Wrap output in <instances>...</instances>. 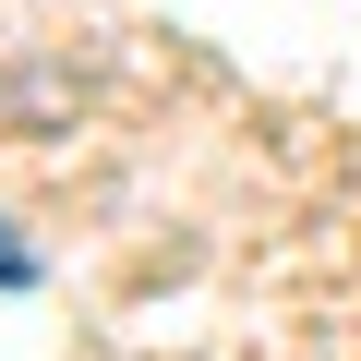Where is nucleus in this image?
<instances>
[{
	"label": "nucleus",
	"instance_id": "obj_1",
	"mask_svg": "<svg viewBox=\"0 0 361 361\" xmlns=\"http://www.w3.org/2000/svg\"><path fill=\"white\" fill-rule=\"evenodd\" d=\"M0 289H37V253L13 241V217H0Z\"/></svg>",
	"mask_w": 361,
	"mask_h": 361
}]
</instances>
